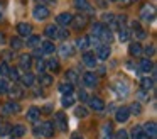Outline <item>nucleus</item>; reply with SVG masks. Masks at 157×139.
<instances>
[{
  "mask_svg": "<svg viewBox=\"0 0 157 139\" xmlns=\"http://www.w3.org/2000/svg\"><path fill=\"white\" fill-rule=\"evenodd\" d=\"M61 104H63V107H71V105L75 104V98H73L71 95H64L63 100H61Z\"/></svg>",
  "mask_w": 157,
  "mask_h": 139,
  "instance_id": "obj_40",
  "label": "nucleus"
},
{
  "mask_svg": "<svg viewBox=\"0 0 157 139\" xmlns=\"http://www.w3.org/2000/svg\"><path fill=\"white\" fill-rule=\"evenodd\" d=\"M115 139H128V132H127L125 129H120V131H117Z\"/></svg>",
  "mask_w": 157,
  "mask_h": 139,
  "instance_id": "obj_45",
  "label": "nucleus"
},
{
  "mask_svg": "<svg viewBox=\"0 0 157 139\" xmlns=\"http://www.w3.org/2000/svg\"><path fill=\"white\" fill-rule=\"evenodd\" d=\"M19 64H21L22 70H29V68L32 66V58L29 56V54H22V56L19 58Z\"/></svg>",
  "mask_w": 157,
  "mask_h": 139,
  "instance_id": "obj_14",
  "label": "nucleus"
},
{
  "mask_svg": "<svg viewBox=\"0 0 157 139\" xmlns=\"http://www.w3.org/2000/svg\"><path fill=\"white\" fill-rule=\"evenodd\" d=\"M128 112H130V114H135V115H139L140 112H142V105H140L139 102H133V104L128 107Z\"/></svg>",
  "mask_w": 157,
  "mask_h": 139,
  "instance_id": "obj_37",
  "label": "nucleus"
},
{
  "mask_svg": "<svg viewBox=\"0 0 157 139\" xmlns=\"http://www.w3.org/2000/svg\"><path fill=\"white\" fill-rule=\"evenodd\" d=\"M0 115H10V110H9V105L7 104L0 105Z\"/></svg>",
  "mask_w": 157,
  "mask_h": 139,
  "instance_id": "obj_47",
  "label": "nucleus"
},
{
  "mask_svg": "<svg viewBox=\"0 0 157 139\" xmlns=\"http://www.w3.org/2000/svg\"><path fill=\"white\" fill-rule=\"evenodd\" d=\"M41 44H42V53L44 54L54 53V44H52L51 41H44V43H41Z\"/></svg>",
  "mask_w": 157,
  "mask_h": 139,
  "instance_id": "obj_28",
  "label": "nucleus"
},
{
  "mask_svg": "<svg viewBox=\"0 0 157 139\" xmlns=\"http://www.w3.org/2000/svg\"><path fill=\"white\" fill-rule=\"evenodd\" d=\"M133 139H149V136L144 132V129L140 127V125H137V127L133 129Z\"/></svg>",
  "mask_w": 157,
  "mask_h": 139,
  "instance_id": "obj_27",
  "label": "nucleus"
},
{
  "mask_svg": "<svg viewBox=\"0 0 157 139\" xmlns=\"http://www.w3.org/2000/svg\"><path fill=\"white\" fill-rule=\"evenodd\" d=\"M132 29H133V36H135L137 39H145L147 37V32L140 27L139 22H132Z\"/></svg>",
  "mask_w": 157,
  "mask_h": 139,
  "instance_id": "obj_11",
  "label": "nucleus"
},
{
  "mask_svg": "<svg viewBox=\"0 0 157 139\" xmlns=\"http://www.w3.org/2000/svg\"><path fill=\"white\" fill-rule=\"evenodd\" d=\"M0 20H2V7H0Z\"/></svg>",
  "mask_w": 157,
  "mask_h": 139,
  "instance_id": "obj_60",
  "label": "nucleus"
},
{
  "mask_svg": "<svg viewBox=\"0 0 157 139\" xmlns=\"http://www.w3.org/2000/svg\"><path fill=\"white\" fill-rule=\"evenodd\" d=\"M48 66H49V70H52V71H58L59 70V63L56 59H49Z\"/></svg>",
  "mask_w": 157,
  "mask_h": 139,
  "instance_id": "obj_46",
  "label": "nucleus"
},
{
  "mask_svg": "<svg viewBox=\"0 0 157 139\" xmlns=\"http://www.w3.org/2000/svg\"><path fill=\"white\" fill-rule=\"evenodd\" d=\"M90 100V107L93 108V110H103V108H105V104H103V100L101 98H98V97H90L88 98Z\"/></svg>",
  "mask_w": 157,
  "mask_h": 139,
  "instance_id": "obj_9",
  "label": "nucleus"
},
{
  "mask_svg": "<svg viewBox=\"0 0 157 139\" xmlns=\"http://www.w3.org/2000/svg\"><path fill=\"white\" fill-rule=\"evenodd\" d=\"M152 68H154V64H152V61H150L149 58H144V59L140 61V71H145V73H149Z\"/></svg>",
  "mask_w": 157,
  "mask_h": 139,
  "instance_id": "obj_22",
  "label": "nucleus"
},
{
  "mask_svg": "<svg viewBox=\"0 0 157 139\" xmlns=\"http://www.w3.org/2000/svg\"><path fill=\"white\" fill-rule=\"evenodd\" d=\"M58 37H61V39H68V37H69V32H68L66 29L58 31Z\"/></svg>",
  "mask_w": 157,
  "mask_h": 139,
  "instance_id": "obj_50",
  "label": "nucleus"
},
{
  "mask_svg": "<svg viewBox=\"0 0 157 139\" xmlns=\"http://www.w3.org/2000/svg\"><path fill=\"white\" fill-rule=\"evenodd\" d=\"M137 97H139L142 102H147V100H149V95H147L144 90H142V92H139V93H137Z\"/></svg>",
  "mask_w": 157,
  "mask_h": 139,
  "instance_id": "obj_52",
  "label": "nucleus"
},
{
  "mask_svg": "<svg viewBox=\"0 0 157 139\" xmlns=\"http://www.w3.org/2000/svg\"><path fill=\"white\" fill-rule=\"evenodd\" d=\"M144 132H145L149 137H155V134H157V127H155V122H147L145 125H144Z\"/></svg>",
  "mask_w": 157,
  "mask_h": 139,
  "instance_id": "obj_13",
  "label": "nucleus"
},
{
  "mask_svg": "<svg viewBox=\"0 0 157 139\" xmlns=\"http://www.w3.org/2000/svg\"><path fill=\"white\" fill-rule=\"evenodd\" d=\"M103 29H105V26L103 24H93V36L95 37H100V34L103 32Z\"/></svg>",
  "mask_w": 157,
  "mask_h": 139,
  "instance_id": "obj_39",
  "label": "nucleus"
},
{
  "mask_svg": "<svg viewBox=\"0 0 157 139\" xmlns=\"http://www.w3.org/2000/svg\"><path fill=\"white\" fill-rule=\"evenodd\" d=\"M58 31H59L58 27H56L54 24H51V26H48V27L44 29V34L49 37V39H52V37L56 39V37H58Z\"/></svg>",
  "mask_w": 157,
  "mask_h": 139,
  "instance_id": "obj_18",
  "label": "nucleus"
},
{
  "mask_svg": "<svg viewBox=\"0 0 157 139\" xmlns=\"http://www.w3.org/2000/svg\"><path fill=\"white\" fill-rule=\"evenodd\" d=\"M54 125H58L61 131H68V121H66V115L63 114V112H56L54 115Z\"/></svg>",
  "mask_w": 157,
  "mask_h": 139,
  "instance_id": "obj_4",
  "label": "nucleus"
},
{
  "mask_svg": "<svg viewBox=\"0 0 157 139\" xmlns=\"http://www.w3.org/2000/svg\"><path fill=\"white\" fill-rule=\"evenodd\" d=\"M22 83L27 85V87H34V75L32 73H25L22 76Z\"/></svg>",
  "mask_w": 157,
  "mask_h": 139,
  "instance_id": "obj_34",
  "label": "nucleus"
},
{
  "mask_svg": "<svg viewBox=\"0 0 157 139\" xmlns=\"http://www.w3.org/2000/svg\"><path fill=\"white\" fill-rule=\"evenodd\" d=\"M34 17L37 20H44V19H48L49 17V9L48 7H44V5H37L34 9Z\"/></svg>",
  "mask_w": 157,
  "mask_h": 139,
  "instance_id": "obj_5",
  "label": "nucleus"
},
{
  "mask_svg": "<svg viewBox=\"0 0 157 139\" xmlns=\"http://www.w3.org/2000/svg\"><path fill=\"white\" fill-rule=\"evenodd\" d=\"M5 41V37H4V34H0V43H4Z\"/></svg>",
  "mask_w": 157,
  "mask_h": 139,
  "instance_id": "obj_59",
  "label": "nucleus"
},
{
  "mask_svg": "<svg viewBox=\"0 0 157 139\" xmlns=\"http://www.w3.org/2000/svg\"><path fill=\"white\" fill-rule=\"evenodd\" d=\"M7 88H9V83L5 80H0V95L2 93H7Z\"/></svg>",
  "mask_w": 157,
  "mask_h": 139,
  "instance_id": "obj_48",
  "label": "nucleus"
},
{
  "mask_svg": "<svg viewBox=\"0 0 157 139\" xmlns=\"http://www.w3.org/2000/svg\"><path fill=\"white\" fill-rule=\"evenodd\" d=\"M9 110H10V114H19L21 112V105L17 104V102H9Z\"/></svg>",
  "mask_w": 157,
  "mask_h": 139,
  "instance_id": "obj_41",
  "label": "nucleus"
},
{
  "mask_svg": "<svg viewBox=\"0 0 157 139\" xmlns=\"http://www.w3.org/2000/svg\"><path fill=\"white\" fill-rule=\"evenodd\" d=\"M105 71H106V70H105L103 66H100V68H98V75H105Z\"/></svg>",
  "mask_w": 157,
  "mask_h": 139,
  "instance_id": "obj_57",
  "label": "nucleus"
},
{
  "mask_svg": "<svg viewBox=\"0 0 157 139\" xmlns=\"http://www.w3.org/2000/svg\"><path fill=\"white\" fill-rule=\"evenodd\" d=\"M7 76H10L12 80H19V71L15 70V68H12V70H9V75Z\"/></svg>",
  "mask_w": 157,
  "mask_h": 139,
  "instance_id": "obj_49",
  "label": "nucleus"
},
{
  "mask_svg": "<svg viewBox=\"0 0 157 139\" xmlns=\"http://www.w3.org/2000/svg\"><path fill=\"white\" fill-rule=\"evenodd\" d=\"M39 132H41L44 137H52V136H54V125H52L51 122H44V124L41 125V129H39Z\"/></svg>",
  "mask_w": 157,
  "mask_h": 139,
  "instance_id": "obj_6",
  "label": "nucleus"
},
{
  "mask_svg": "<svg viewBox=\"0 0 157 139\" xmlns=\"http://www.w3.org/2000/svg\"><path fill=\"white\" fill-rule=\"evenodd\" d=\"M98 39H101L103 43H110V41H112V31H110V29H106V27H105V29H103V32L100 34V37H98Z\"/></svg>",
  "mask_w": 157,
  "mask_h": 139,
  "instance_id": "obj_33",
  "label": "nucleus"
},
{
  "mask_svg": "<svg viewBox=\"0 0 157 139\" xmlns=\"http://www.w3.org/2000/svg\"><path fill=\"white\" fill-rule=\"evenodd\" d=\"M108 56H110V47L106 46V44H101V46L98 47V58L100 59H106Z\"/></svg>",
  "mask_w": 157,
  "mask_h": 139,
  "instance_id": "obj_24",
  "label": "nucleus"
},
{
  "mask_svg": "<svg viewBox=\"0 0 157 139\" xmlns=\"http://www.w3.org/2000/svg\"><path fill=\"white\" fill-rule=\"evenodd\" d=\"M71 139H83V136H79V134H76V132H75V134L71 136Z\"/></svg>",
  "mask_w": 157,
  "mask_h": 139,
  "instance_id": "obj_58",
  "label": "nucleus"
},
{
  "mask_svg": "<svg viewBox=\"0 0 157 139\" xmlns=\"http://www.w3.org/2000/svg\"><path fill=\"white\" fill-rule=\"evenodd\" d=\"M22 46H24V43H22L21 37H12V39H10V47H12V51L21 49Z\"/></svg>",
  "mask_w": 157,
  "mask_h": 139,
  "instance_id": "obj_30",
  "label": "nucleus"
},
{
  "mask_svg": "<svg viewBox=\"0 0 157 139\" xmlns=\"http://www.w3.org/2000/svg\"><path fill=\"white\" fill-rule=\"evenodd\" d=\"M110 2H117V0H110Z\"/></svg>",
  "mask_w": 157,
  "mask_h": 139,
  "instance_id": "obj_61",
  "label": "nucleus"
},
{
  "mask_svg": "<svg viewBox=\"0 0 157 139\" xmlns=\"http://www.w3.org/2000/svg\"><path fill=\"white\" fill-rule=\"evenodd\" d=\"M39 83L42 87H51L52 85V76L51 75H46V73H41L39 75Z\"/></svg>",
  "mask_w": 157,
  "mask_h": 139,
  "instance_id": "obj_20",
  "label": "nucleus"
},
{
  "mask_svg": "<svg viewBox=\"0 0 157 139\" xmlns=\"http://www.w3.org/2000/svg\"><path fill=\"white\" fill-rule=\"evenodd\" d=\"M88 46H90V39H88V36L78 37V41H76V47H78V49H86Z\"/></svg>",
  "mask_w": 157,
  "mask_h": 139,
  "instance_id": "obj_25",
  "label": "nucleus"
},
{
  "mask_svg": "<svg viewBox=\"0 0 157 139\" xmlns=\"http://www.w3.org/2000/svg\"><path fill=\"white\" fill-rule=\"evenodd\" d=\"M78 97H79V100L81 102H85V100H88V93H86L85 90H79V93H78Z\"/></svg>",
  "mask_w": 157,
  "mask_h": 139,
  "instance_id": "obj_55",
  "label": "nucleus"
},
{
  "mask_svg": "<svg viewBox=\"0 0 157 139\" xmlns=\"http://www.w3.org/2000/svg\"><path fill=\"white\" fill-rule=\"evenodd\" d=\"M9 70H10V68H9V64L5 63V61H2V63H0V75L7 76V75H9Z\"/></svg>",
  "mask_w": 157,
  "mask_h": 139,
  "instance_id": "obj_44",
  "label": "nucleus"
},
{
  "mask_svg": "<svg viewBox=\"0 0 157 139\" xmlns=\"http://www.w3.org/2000/svg\"><path fill=\"white\" fill-rule=\"evenodd\" d=\"M56 20H58V24H61V26H69L71 20H73V15L69 12H63L56 17Z\"/></svg>",
  "mask_w": 157,
  "mask_h": 139,
  "instance_id": "obj_12",
  "label": "nucleus"
},
{
  "mask_svg": "<svg viewBox=\"0 0 157 139\" xmlns=\"http://www.w3.org/2000/svg\"><path fill=\"white\" fill-rule=\"evenodd\" d=\"M66 80H68V83H78V75H76L75 70H68L66 71Z\"/></svg>",
  "mask_w": 157,
  "mask_h": 139,
  "instance_id": "obj_29",
  "label": "nucleus"
},
{
  "mask_svg": "<svg viewBox=\"0 0 157 139\" xmlns=\"http://www.w3.org/2000/svg\"><path fill=\"white\" fill-rule=\"evenodd\" d=\"M154 53H155V47H154V44H150V46L145 47V54H147V56H152Z\"/></svg>",
  "mask_w": 157,
  "mask_h": 139,
  "instance_id": "obj_51",
  "label": "nucleus"
},
{
  "mask_svg": "<svg viewBox=\"0 0 157 139\" xmlns=\"http://www.w3.org/2000/svg\"><path fill=\"white\" fill-rule=\"evenodd\" d=\"M2 58H4V61L5 63H9L10 59H14V51H2Z\"/></svg>",
  "mask_w": 157,
  "mask_h": 139,
  "instance_id": "obj_42",
  "label": "nucleus"
},
{
  "mask_svg": "<svg viewBox=\"0 0 157 139\" xmlns=\"http://www.w3.org/2000/svg\"><path fill=\"white\" fill-rule=\"evenodd\" d=\"M83 63H85L86 66L93 68V66L96 64V58H95V54H93V53H85V54H83Z\"/></svg>",
  "mask_w": 157,
  "mask_h": 139,
  "instance_id": "obj_16",
  "label": "nucleus"
},
{
  "mask_svg": "<svg viewBox=\"0 0 157 139\" xmlns=\"http://www.w3.org/2000/svg\"><path fill=\"white\" fill-rule=\"evenodd\" d=\"M39 115H41V108H37V107H31L27 110V119L29 121H37Z\"/></svg>",
  "mask_w": 157,
  "mask_h": 139,
  "instance_id": "obj_21",
  "label": "nucleus"
},
{
  "mask_svg": "<svg viewBox=\"0 0 157 139\" xmlns=\"http://www.w3.org/2000/svg\"><path fill=\"white\" fill-rule=\"evenodd\" d=\"M34 56H37V59H42V56H44L42 49H36V51H34Z\"/></svg>",
  "mask_w": 157,
  "mask_h": 139,
  "instance_id": "obj_56",
  "label": "nucleus"
},
{
  "mask_svg": "<svg viewBox=\"0 0 157 139\" xmlns=\"http://www.w3.org/2000/svg\"><path fill=\"white\" fill-rule=\"evenodd\" d=\"M36 68H37V71L41 73V71H44V68H46V63H44L42 59H37V66H36Z\"/></svg>",
  "mask_w": 157,
  "mask_h": 139,
  "instance_id": "obj_53",
  "label": "nucleus"
},
{
  "mask_svg": "<svg viewBox=\"0 0 157 139\" xmlns=\"http://www.w3.org/2000/svg\"><path fill=\"white\" fill-rule=\"evenodd\" d=\"M24 134H25V125H22V124L14 125V127H12V131H10L12 139H14V137H22Z\"/></svg>",
  "mask_w": 157,
  "mask_h": 139,
  "instance_id": "obj_15",
  "label": "nucleus"
},
{
  "mask_svg": "<svg viewBox=\"0 0 157 139\" xmlns=\"http://www.w3.org/2000/svg\"><path fill=\"white\" fill-rule=\"evenodd\" d=\"M115 19V15H113V14H103V20H105V22H112V20Z\"/></svg>",
  "mask_w": 157,
  "mask_h": 139,
  "instance_id": "obj_54",
  "label": "nucleus"
},
{
  "mask_svg": "<svg viewBox=\"0 0 157 139\" xmlns=\"http://www.w3.org/2000/svg\"><path fill=\"white\" fill-rule=\"evenodd\" d=\"M128 53H130V56H139V54L142 53V46H140L139 43H132L128 46Z\"/></svg>",
  "mask_w": 157,
  "mask_h": 139,
  "instance_id": "obj_23",
  "label": "nucleus"
},
{
  "mask_svg": "<svg viewBox=\"0 0 157 139\" xmlns=\"http://www.w3.org/2000/svg\"><path fill=\"white\" fill-rule=\"evenodd\" d=\"M39 44H41V37H39V36H31V37H29V41H27V46L29 47H37Z\"/></svg>",
  "mask_w": 157,
  "mask_h": 139,
  "instance_id": "obj_38",
  "label": "nucleus"
},
{
  "mask_svg": "<svg viewBox=\"0 0 157 139\" xmlns=\"http://www.w3.org/2000/svg\"><path fill=\"white\" fill-rule=\"evenodd\" d=\"M31 31H32V26L31 24H27V22H21V24H17V32H19V36H31Z\"/></svg>",
  "mask_w": 157,
  "mask_h": 139,
  "instance_id": "obj_10",
  "label": "nucleus"
},
{
  "mask_svg": "<svg viewBox=\"0 0 157 139\" xmlns=\"http://www.w3.org/2000/svg\"><path fill=\"white\" fill-rule=\"evenodd\" d=\"M83 83L86 85V87H90V88H93L96 85V76H95V73H91V71H86L85 75H83Z\"/></svg>",
  "mask_w": 157,
  "mask_h": 139,
  "instance_id": "obj_8",
  "label": "nucleus"
},
{
  "mask_svg": "<svg viewBox=\"0 0 157 139\" xmlns=\"http://www.w3.org/2000/svg\"><path fill=\"white\" fill-rule=\"evenodd\" d=\"M112 124H105L101 127V139H112Z\"/></svg>",
  "mask_w": 157,
  "mask_h": 139,
  "instance_id": "obj_26",
  "label": "nucleus"
},
{
  "mask_svg": "<svg viewBox=\"0 0 157 139\" xmlns=\"http://www.w3.org/2000/svg\"><path fill=\"white\" fill-rule=\"evenodd\" d=\"M75 7H76L78 10H90L88 0H75Z\"/></svg>",
  "mask_w": 157,
  "mask_h": 139,
  "instance_id": "obj_31",
  "label": "nucleus"
},
{
  "mask_svg": "<svg viewBox=\"0 0 157 139\" xmlns=\"http://www.w3.org/2000/svg\"><path fill=\"white\" fill-rule=\"evenodd\" d=\"M128 117H130L128 107H120L118 110H117V114H115V119H117V122H125Z\"/></svg>",
  "mask_w": 157,
  "mask_h": 139,
  "instance_id": "obj_7",
  "label": "nucleus"
},
{
  "mask_svg": "<svg viewBox=\"0 0 157 139\" xmlns=\"http://www.w3.org/2000/svg\"><path fill=\"white\" fill-rule=\"evenodd\" d=\"M12 131V125L7 124V122H0V136H7L10 134Z\"/></svg>",
  "mask_w": 157,
  "mask_h": 139,
  "instance_id": "obj_35",
  "label": "nucleus"
},
{
  "mask_svg": "<svg viewBox=\"0 0 157 139\" xmlns=\"http://www.w3.org/2000/svg\"><path fill=\"white\" fill-rule=\"evenodd\" d=\"M140 85H142V90H144V92H149V90H152V88H154V78H149V76L142 78V81H140Z\"/></svg>",
  "mask_w": 157,
  "mask_h": 139,
  "instance_id": "obj_19",
  "label": "nucleus"
},
{
  "mask_svg": "<svg viewBox=\"0 0 157 139\" xmlns=\"http://www.w3.org/2000/svg\"><path fill=\"white\" fill-rule=\"evenodd\" d=\"M7 93L10 98H14V100H19V98L24 97V90H22L19 85H10V87L7 88Z\"/></svg>",
  "mask_w": 157,
  "mask_h": 139,
  "instance_id": "obj_3",
  "label": "nucleus"
},
{
  "mask_svg": "<svg viewBox=\"0 0 157 139\" xmlns=\"http://www.w3.org/2000/svg\"><path fill=\"white\" fill-rule=\"evenodd\" d=\"M59 92L64 95H71L73 93V85L71 83H61L59 85Z\"/></svg>",
  "mask_w": 157,
  "mask_h": 139,
  "instance_id": "obj_32",
  "label": "nucleus"
},
{
  "mask_svg": "<svg viewBox=\"0 0 157 139\" xmlns=\"http://www.w3.org/2000/svg\"><path fill=\"white\" fill-rule=\"evenodd\" d=\"M76 115H78V117H86V115H88V108L86 107H76Z\"/></svg>",
  "mask_w": 157,
  "mask_h": 139,
  "instance_id": "obj_43",
  "label": "nucleus"
},
{
  "mask_svg": "<svg viewBox=\"0 0 157 139\" xmlns=\"http://www.w3.org/2000/svg\"><path fill=\"white\" fill-rule=\"evenodd\" d=\"M140 17H142V20L152 22L154 17H155V5L154 3H144L142 9H140Z\"/></svg>",
  "mask_w": 157,
  "mask_h": 139,
  "instance_id": "obj_1",
  "label": "nucleus"
},
{
  "mask_svg": "<svg viewBox=\"0 0 157 139\" xmlns=\"http://www.w3.org/2000/svg\"><path fill=\"white\" fill-rule=\"evenodd\" d=\"M71 24H73L75 29H85V27L88 26V17L83 15V14H79V15H73Z\"/></svg>",
  "mask_w": 157,
  "mask_h": 139,
  "instance_id": "obj_2",
  "label": "nucleus"
},
{
  "mask_svg": "<svg viewBox=\"0 0 157 139\" xmlns=\"http://www.w3.org/2000/svg\"><path fill=\"white\" fill-rule=\"evenodd\" d=\"M59 53H61V56L63 58H68V56H73V53H75V47L71 46V44H63L61 46V49H59Z\"/></svg>",
  "mask_w": 157,
  "mask_h": 139,
  "instance_id": "obj_17",
  "label": "nucleus"
},
{
  "mask_svg": "<svg viewBox=\"0 0 157 139\" xmlns=\"http://www.w3.org/2000/svg\"><path fill=\"white\" fill-rule=\"evenodd\" d=\"M128 37H130V31L125 29V27H120L118 29V39L120 41H128Z\"/></svg>",
  "mask_w": 157,
  "mask_h": 139,
  "instance_id": "obj_36",
  "label": "nucleus"
}]
</instances>
